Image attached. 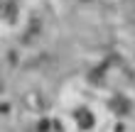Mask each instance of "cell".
Here are the masks:
<instances>
[{"label":"cell","mask_w":135,"mask_h":132,"mask_svg":"<svg viewBox=\"0 0 135 132\" xmlns=\"http://www.w3.org/2000/svg\"><path fill=\"white\" fill-rule=\"evenodd\" d=\"M76 118H79V120H81V127H84V130L93 125V118H91V115H89V113H86V110H79V113H76Z\"/></svg>","instance_id":"cell-1"}]
</instances>
